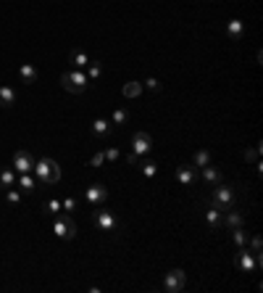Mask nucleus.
<instances>
[{
	"label": "nucleus",
	"mask_w": 263,
	"mask_h": 293,
	"mask_svg": "<svg viewBox=\"0 0 263 293\" xmlns=\"http://www.w3.org/2000/svg\"><path fill=\"white\" fill-rule=\"evenodd\" d=\"M90 164L92 167H103V164H106V153H95V156L90 159Z\"/></svg>",
	"instance_id": "obj_34"
},
{
	"label": "nucleus",
	"mask_w": 263,
	"mask_h": 293,
	"mask_svg": "<svg viewBox=\"0 0 263 293\" xmlns=\"http://www.w3.org/2000/svg\"><path fill=\"white\" fill-rule=\"evenodd\" d=\"M106 161H119V148H108L106 151Z\"/></svg>",
	"instance_id": "obj_35"
},
{
	"label": "nucleus",
	"mask_w": 263,
	"mask_h": 293,
	"mask_svg": "<svg viewBox=\"0 0 263 293\" xmlns=\"http://www.w3.org/2000/svg\"><path fill=\"white\" fill-rule=\"evenodd\" d=\"M84 198H87V204L95 209V206H100L103 201L108 198V188L103 185V182H95V185H90L87 188V193H84Z\"/></svg>",
	"instance_id": "obj_10"
},
{
	"label": "nucleus",
	"mask_w": 263,
	"mask_h": 293,
	"mask_svg": "<svg viewBox=\"0 0 263 293\" xmlns=\"http://www.w3.org/2000/svg\"><path fill=\"white\" fill-rule=\"evenodd\" d=\"M61 85H63L66 93L79 95V93H84V90L90 87V79H87V74H84L82 69H74V71H66V74L61 77Z\"/></svg>",
	"instance_id": "obj_2"
},
{
	"label": "nucleus",
	"mask_w": 263,
	"mask_h": 293,
	"mask_svg": "<svg viewBox=\"0 0 263 293\" xmlns=\"http://www.w3.org/2000/svg\"><path fill=\"white\" fill-rule=\"evenodd\" d=\"M13 103H16V90L8 87V85H3V87H0V106H3V108H11Z\"/></svg>",
	"instance_id": "obj_15"
},
{
	"label": "nucleus",
	"mask_w": 263,
	"mask_h": 293,
	"mask_svg": "<svg viewBox=\"0 0 263 293\" xmlns=\"http://www.w3.org/2000/svg\"><path fill=\"white\" fill-rule=\"evenodd\" d=\"M242 32H245V26H242V21L240 19H232V21H227V34L237 42V40H242Z\"/></svg>",
	"instance_id": "obj_16"
},
{
	"label": "nucleus",
	"mask_w": 263,
	"mask_h": 293,
	"mask_svg": "<svg viewBox=\"0 0 263 293\" xmlns=\"http://www.w3.org/2000/svg\"><path fill=\"white\" fill-rule=\"evenodd\" d=\"M32 175H37V182H40V185H55V182L61 180V167H58V161L45 156V159H40L34 164Z\"/></svg>",
	"instance_id": "obj_1"
},
{
	"label": "nucleus",
	"mask_w": 263,
	"mask_h": 293,
	"mask_svg": "<svg viewBox=\"0 0 263 293\" xmlns=\"http://www.w3.org/2000/svg\"><path fill=\"white\" fill-rule=\"evenodd\" d=\"M34 164H37V159L26 148H18L13 153V172H16V175H32Z\"/></svg>",
	"instance_id": "obj_5"
},
{
	"label": "nucleus",
	"mask_w": 263,
	"mask_h": 293,
	"mask_svg": "<svg viewBox=\"0 0 263 293\" xmlns=\"http://www.w3.org/2000/svg\"><path fill=\"white\" fill-rule=\"evenodd\" d=\"M145 87H147V90H153V93H158V90H161V85H158V79H155V77H147V79H145Z\"/></svg>",
	"instance_id": "obj_33"
},
{
	"label": "nucleus",
	"mask_w": 263,
	"mask_h": 293,
	"mask_svg": "<svg viewBox=\"0 0 263 293\" xmlns=\"http://www.w3.org/2000/svg\"><path fill=\"white\" fill-rule=\"evenodd\" d=\"M127 161H129V164H137V161H139V156H137V153H129Z\"/></svg>",
	"instance_id": "obj_36"
},
{
	"label": "nucleus",
	"mask_w": 263,
	"mask_h": 293,
	"mask_svg": "<svg viewBox=\"0 0 263 293\" xmlns=\"http://www.w3.org/2000/svg\"><path fill=\"white\" fill-rule=\"evenodd\" d=\"M18 190H21V193H34L37 190L34 177L32 175H18Z\"/></svg>",
	"instance_id": "obj_18"
},
{
	"label": "nucleus",
	"mask_w": 263,
	"mask_h": 293,
	"mask_svg": "<svg viewBox=\"0 0 263 293\" xmlns=\"http://www.w3.org/2000/svg\"><path fill=\"white\" fill-rule=\"evenodd\" d=\"M205 225H208L211 230H219V227L224 225V212L221 209H216L213 204H208V209H205Z\"/></svg>",
	"instance_id": "obj_12"
},
{
	"label": "nucleus",
	"mask_w": 263,
	"mask_h": 293,
	"mask_svg": "<svg viewBox=\"0 0 263 293\" xmlns=\"http://www.w3.org/2000/svg\"><path fill=\"white\" fill-rule=\"evenodd\" d=\"M139 169H142L145 177H155V172H158V167L153 161H142V164H139Z\"/></svg>",
	"instance_id": "obj_28"
},
{
	"label": "nucleus",
	"mask_w": 263,
	"mask_h": 293,
	"mask_svg": "<svg viewBox=\"0 0 263 293\" xmlns=\"http://www.w3.org/2000/svg\"><path fill=\"white\" fill-rule=\"evenodd\" d=\"M205 164H211V153L205 151V148H200V151L195 153V159H192V167H195V169H203Z\"/></svg>",
	"instance_id": "obj_22"
},
{
	"label": "nucleus",
	"mask_w": 263,
	"mask_h": 293,
	"mask_svg": "<svg viewBox=\"0 0 263 293\" xmlns=\"http://www.w3.org/2000/svg\"><path fill=\"white\" fill-rule=\"evenodd\" d=\"M153 151V137L147 132H134L132 135V153H137V156H147V153Z\"/></svg>",
	"instance_id": "obj_9"
},
{
	"label": "nucleus",
	"mask_w": 263,
	"mask_h": 293,
	"mask_svg": "<svg viewBox=\"0 0 263 293\" xmlns=\"http://www.w3.org/2000/svg\"><path fill=\"white\" fill-rule=\"evenodd\" d=\"M200 177L208 182V185H219L221 182V169L213 167V164H205V167L200 169Z\"/></svg>",
	"instance_id": "obj_13"
},
{
	"label": "nucleus",
	"mask_w": 263,
	"mask_h": 293,
	"mask_svg": "<svg viewBox=\"0 0 263 293\" xmlns=\"http://www.w3.org/2000/svg\"><path fill=\"white\" fill-rule=\"evenodd\" d=\"M261 264H263L261 254L248 251V246H245V249H240V254H237V267H240V272H256V270H261Z\"/></svg>",
	"instance_id": "obj_7"
},
{
	"label": "nucleus",
	"mask_w": 263,
	"mask_h": 293,
	"mask_svg": "<svg viewBox=\"0 0 263 293\" xmlns=\"http://www.w3.org/2000/svg\"><path fill=\"white\" fill-rule=\"evenodd\" d=\"M232 238H234V243H237L240 249H245V246H248V233L242 230V227H234V230H232Z\"/></svg>",
	"instance_id": "obj_24"
},
{
	"label": "nucleus",
	"mask_w": 263,
	"mask_h": 293,
	"mask_svg": "<svg viewBox=\"0 0 263 293\" xmlns=\"http://www.w3.org/2000/svg\"><path fill=\"white\" fill-rule=\"evenodd\" d=\"M61 206L66 209V212H77V206H79V204H77L74 198H66V201H61Z\"/></svg>",
	"instance_id": "obj_32"
},
{
	"label": "nucleus",
	"mask_w": 263,
	"mask_h": 293,
	"mask_svg": "<svg viewBox=\"0 0 263 293\" xmlns=\"http://www.w3.org/2000/svg\"><path fill=\"white\" fill-rule=\"evenodd\" d=\"M211 204L216 209H221V212H227V209L234 206V190L229 185H216L213 196H211Z\"/></svg>",
	"instance_id": "obj_6"
},
{
	"label": "nucleus",
	"mask_w": 263,
	"mask_h": 293,
	"mask_svg": "<svg viewBox=\"0 0 263 293\" xmlns=\"http://www.w3.org/2000/svg\"><path fill=\"white\" fill-rule=\"evenodd\" d=\"M5 198H8V204H18V201H21V190H18V188H8Z\"/></svg>",
	"instance_id": "obj_30"
},
{
	"label": "nucleus",
	"mask_w": 263,
	"mask_h": 293,
	"mask_svg": "<svg viewBox=\"0 0 263 293\" xmlns=\"http://www.w3.org/2000/svg\"><path fill=\"white\" fill-rule=\"evenodd\" d=\"M250 251H253V254H261V251H263V241H261V235H256V238H253V243H250Z\"/></svg>",
	"instance_id": "obj_31"
},
{
	"label": "nucleus",
	"mask_w": 263,
	"mask_h": 293,
	"mask_svg": "<svg viewBox=\"0 0 263 293\" xmlns=\"http://www.w3.org/2000/svg\"><path fill=\"white\" fill-rule=\"evenodd\" d=\"M224 225H227L229 230H234V227H242V214L234 212V206L227 209V212H224Z\"/></svg>",
	"instance_id": "obj_14"
},
{
	"label": "nucleus",
	"mask_w": 263,
	"mask_h": 293,
	"mask_svg": "<svg viewBox=\"0 0 263 293\" xmlns=\"http://www.w3.org/2000/svg\"><path fill=\"white\" fill-rule=\"evenodd\" d=\"M100 71H103V69H100L98 61H90V63H87V79H98Z\"/></svg>",
	"instance_id": "obj_27"
},
{
	"label": "nucleus",
	"mask_w": 263,
	"mask_h": 293,
	"mask_svg": "<svg viewBox=\"0 0 263 293\" xmlns=\"http://www.w3.org/2000/svg\"><path fill=\"white\" fill-rule=\"evenodd\" d=\"M127 119H129V114L124 111V108H116V111H114V116H111V124L121 127V124H127Z\"/></svg>",
	"instance_id": "obj_25"
},
{
	"label": "nucleus",
	"mask_w": 263,
	"mask_h": 293,
	"mask_svg": "<svg viewBox=\"0 0 263 293\" xmlns=\"http://www.w3.org/2000/svg\"><path fill=\"white\" fill-rule=\"evenodd\" d=\"M90 61H92V58H90L84 50H71V63H74L77 69H87Z\"/></svg>",
	"instance_id": "obj_19"
},
{
	"label": "nucleus",
	"mask_w": 263,
	"mask_h": 293,
	"mask_svg": "<svg viewBox=\"0 0 263 293\" xmlns=\"http://www.w3.org/2000/svg\"><path fill=\"white\" fill-rule=\"evenodd\" d=\"M258 153H261V143L256 145V148H245L242 159H245V161H256V159H258Z\"/></svg>",
	"instance_id": "obj_29"
},
{
	"label": "nucleus",
	"mask_w": 263,
	"mask_h": 293,
	"mask_svg": "<svg viewBox=\"0 0 263 293\" xmlns=\"http://www.w3.org/2000/svg\"><path fill=\"white\" fill-rule=\"evenodd\" d=\"M176 182L184 188H190L197 182V169L192 167V164H182V167H176Z\"/></svg>",
	"instance_id": "obj_11"
},
{
	"label": "nucleus",
	"mask_w": 263,
	"mask_h": 293,
	"mask_svg": "<svg viewBox=\"0 0 263 293\" xmlns=\"http://www.w3.org/2000/svg\"><path fill=\"white\" fill-rule=\"evenodd\" d=\"M92 132H95L98 137H106L111 132V122H106V119H95V122H92Z\"/></svg>",
	"instance_id": "obj_23"
},
{
	"label": "nucleus",
	"mask_w": 263,
	"mask_h": 293,
	"mask_svg": "<svg viewBox=\"0 0 263 293\" xmlns=\"http://www.w3.org/2000/svg\"><path fill=\"white\" fill-rule=\"evenodd\" d=\"M18 77H21L24 85H32V82L37 79V69L32 66V63H21V69H18Z\"/></svg>",
	"instance_id": "obj_17"
},
{
	"label": "nucleus",
	"mask_w": 263,
	"mask_h": 293,
	"mask_svg": "<svg viewBox=\"0 0 263 293\" xmlns=\"http://www.w3.org/2000/svg\"><path fill=\"white\" fill-rule=\"evenodd\" d=\"M92 225L100 227L103 233H114L116 227H119V219H116V214H114V212L95 206V212H92Z\"/></svg>",
	"instance_id": "obj_3"
},
{
	"label": "nucleus",
	"mask_w": 263,
	"mask_h": 293,
	"mask_svg": "<svg viewBox=\"0 0 263 293\" xmlns=\"http://www.w3.org/2000/svg\"><path fill=\"white\" fill-rule=\"evenodd\" d=\"M16 185V172L13 169H3L0 172V188L8 190V188H13Z\"/></svg>",
	"instance_id": "obj_21"
},
{
	"label": "nucleus",
	"mask_w": 263,
	"mask_h": 293,
	"mask_svg": "<svg viewBox=\"0 0 263 293\" xmlns=\"http://www.w3.org/2000/svg\"><path fill=\"white\" fill-rule=\"evenodd\" d=\"M53 233L58 238H63V241H71V238H77V225H74V219L69 214H55Z\"/></svg>",
	"instance_id": "obj_4"
},
{
	"label": "nucleus",
	"mask_w": 263,
	"mask_h": 293,
	"mask_svg": "<svg viewBox=\"0 0 263 293\" xmlns=\"http://www.w3.org/2000/svg\"><path fill=\"white\" fill-rule=\"evenodd\" d=\"M184 286H187L184 270H171V272L163 275V288H166L168 293H179V291H184Z\"/></svg>",
	"instance_id": "obj_8"
},
{
	"label": "nucleus",
	"mask_w": 263,
	"mask_h": 293,
	"mask_svg": "<svg viewBox=\"0 0 263 293\" xmlns=\"http://www.w3.org/2000/svg\"><path fill=\"white\" fill-rule=\"evenodd\" d=\"M45 212H48V214H53V217H55V214H61V212H63L61 201H58V198H50L48 204H45Z\"/></svg>",
	"instance_id": "obj_26"
},
{
	"label": "nucleus",
	"mask_w": 263,
	"mask_h": 293,
	"mask_svg": "<svg viewBox=\"0 0 263 293\" xmlns=\"http://www.w3.org/2000/svg\"><path fill=\"white\" fill-rule=\"evenodd\" d=\"M121 93H124V98H137L139 93H142V82H137V79L127 82V85H124V90H121Z\"/></svg>",
	"instance_id": "obj_20"
}]
</instances>
